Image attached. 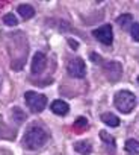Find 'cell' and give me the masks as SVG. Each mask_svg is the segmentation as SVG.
<instances>
[{"mask_svg": "<svg viewBox=\"0 0 139 155\" xmlns=\"http://www.w3.org/2000/svg\"><path fill=\"white\" fill-rule=\"evenodd\" d=\"M48 140V134L41 126H30L23 137V146L29 150H36L42 147Z\"/></svg>", "mask_w": 139, "mask_h": 155, "instance_id": "cell-1", "label": "cell"}, {"mask_svg": "<svg viewBox=\"0 0 139 155\" xmlns=\"http://www.w3.org/2000/svg\"><path fill=\"white\" fill-rule=\"evenodd\" d=\"M113 105L118 111L124 113V114H128L130 111L134 110L136 107V96L127 90H121L115 94L113 97Z\"/></svg>", "mask_w": 139, "mask_h": 155, "instance_id": "cell-2", "label": "cell"}, {"mask_svg": "<svg viewBox=\"0 0 139 155\" xmlns=\"http://www.w3.org/2000/svg\"><path fill=\"white\" fill-rule=\"evenodd\" d=\"M24 99H26V105L33 111V113H41L45 110L47 107V97L41 93H36V91H26L24 94Z\"/></svg>", "mask_w": 139, "mask_h": 155, "instance_id": "cell-3", "label": "cell"}, {"mask_svg": "<svg viewBox=\"0 0 139 155\" xmlns=\"http://www.w3.org/2000/svg\"><path fill=\"white\" fill-rule=\"evenodd\" d=\"M66 71H68L70 76H73V78H83L86 74V65H85L82 58H74V59H71L68 62Z\"/></svg>", "mask_w": 139, "mask_h": 155, "instance_id": "cell-4", "label": "cell"}, {"mask_svg": "<svg viewBox=\"0 0 139 155\" xmlns=\"http://www.w3.org/2000/svg\"><path fill=\"white\" fill-rule=\"evenodd\" d=\"M92 35H94L100 43H103V44H106V46L112 44V41H113V32H112V26H110V25H103V26L94 29Z\"/></svg>", "mask_w": 139, "mask_h": 155, "instance_id": "cell-5", "label": "cell"}, {"mask_svg": "<svg viewBox=\"0 0 139 155\" xmlns=\"http://www.w3.org/2000/svg\"><path fill=\"white\" fill-rule=\"evenodd\" d=\"M45 65H47V58H45V55H44L42 52H36V53L33 55V59H32V73H33V74L42 73L44 68H45Z\"/></svg>", "mask_w": 139, "mask_h": 155, "instance_id": "cell-6", "label": "cell"}, {"mask_svg": "<svg viewBox=\"0 0 139 155\" xmlns=\"http://www.w3.org/2000/svg\"><path fill=\"white\" fill-rule=\"evenodd\" d=\"M106 73H107V78L110 81H116L121 78V64L116 62V61H110L107 62L106 65Z\"/></svg>", "mask_w": 139, "mask_h": 155, "instance_id": "cell-7", "label": "cell"}, {"mask_svg": "<svg viewBox=\"0 0 139 155\" xmlns=\"http://www.w3.org/2000/svg\"><path fill=\"white\" fill-rule=\"evenodd\" d=\"M50 108H51V111H53L54 114H57V116H65V114L70 111V105H68L66 102H63V101H54V102L50 105Z\"/></svg>", "mask_w": 139, "mask_h": 155, "instance_id": "cell-8", "label": "cell"}, {"mask_svg": "<svg viewBox=\"0 0 139 155\" xmlns=\"http://www.w3.org/2000/svg\"><path fill=\"white\" fill-rule=\"evenodd\" d=\"M17 12L21 15V18H24V20H29V18H32L33 15H35V9H33V6H30V5H20L18 8H17Z\"/></svg>", "mask_w": 139, "mask_h": 155, "instance_id": "cell-9", "label": "cell"}, {"mask_svg": "<svg viewBox=\"0 0 139 155\" xmlns=\"http://www.w3.org/2000/svg\"><path fill=\"white\" fill-rule=\"evenodd\" d=\"M124 147H125V152H127L128 155H139V141L130 138V140L125 141Z\"/></svg>", "mask_w": 139, "mask_h": 155, "instance_id": "cell-10", "label": "cell"}, {"mask_svg": "<svg viewBox=\"0 0 139 155\" xmlns=\"http://www.w3.org/2000/svg\"><path fill=\"white\" fill-rule=\"evenodd\" d=\"M101 122H104L107 126H112V128H116L119 125V119L112 114V113H106V114H101Z\"/></svg>", "mask_w": 139, "mask_h": 155, "instance_id": "cell-11", "label": "cell"}, {"mask_svg": "<svg viewBox=\"0 0 139 155\" xmlns=\"http://www.w3.org/2000/svg\"><path fill=\"white\" fill-rule=\"evenodd\" d=\"M74 149H76V152H79L82 155H89L91 153V144L88 141H76Z\"/></svg>", "mask_w": 139, "mask_h": 155, "instance_id": "cell-12", "label": "cell"}, {"mask_svg": "<svg viewBox=\"0 0 139 155\" xmlns=\"http://www.w3.org/2000/svg\"><path fill=\"white\" fill-rule=\"evenodd\" d=\"M116 21H118V25H119L122 29H125V28L131 23V15H130V14H124V15L118 17V18H116Z\"/></svg>", "mask_w": 139, "mask_h": 155, "instance_id": "cell-13", "label": "cell"}, {"mask_svg": "<svg viewBox=\"0 0 139 155\" xmlns=\"http://www.w3.org/2000/svg\"><path fill=\"white\" fill-rule=\"evenodd\" d=\"M3 23H5L6 26H17L18 20L15 18L14 14H6V15L3 17Z\"/></svg>", "mask_w": 139, "mask_h": 155, "instance_id": "cell-14", "label": "cell"}, {"mask_svg": "<svg viewBox=\"0 0 139 155\" xmlns=\"http://www.w3.org/2000/svg\"><path fill=\"white\" fill-rule=\"evenodd\" d=\"M100 137H101V140H103V141H106V143H109V146H110V149L113 150V147H115V141H113V138L110 137V134H107L106 131H101V132H100Z\"/></svg>", "mask_w": 139, "mask_h": 155, "instance_id": "cell-15", "label": "cell"}, {"mask_svg": "<svg viewBox=\"0 0 139 155\" xmlns=\"http://www.w3.org/2000/svg\"><path fill=\"white\" fill-rule=\"evenodd\" d=\"M130 35L134 41H139V23H133L130 28Z\"/></svg>", "mask_w": 139, "mask_h": 155, "instance_id": "cell-16", "label": "cell"}, {"mask_svg": "<svg viewBox=\"0 0 139 155\" xmlns=\"http://www.w3.org/2000/svg\"><path fill=\"white\" fill-rule=\"evenodd\" d=\"M74 126L77 128V129H86V126H88V120L85 119V117H79L77 120H76V123H74Z\"/></svg>", "mask_w": 139, "mask_h": 155, "instance_id": "cell-17", "label": "cell"}, {"mask_svg": "<svg viewBox=\"0 0 139 155\" xmlns=\"http://www.w3.org/2000/svg\"><path fill=\"white\" fill-rule=\"evenodd\" d=\"M14 116H15L17 122H23V120L26 119V114H24V113H21L18 108H14Z\"/></svg>", "mask_w": 139, "mask_h": 155, "instance_id": "cell-18", "label": "cell"}, {"mask_svg": "<svg viewBox=\"0 0 139 155\" xmlns=\"http://www.w3.org/2000/svg\"><path fill=\"white\" fill-rule=\"evenodd\" d=\"M137 82H139V76H137Z\"/></svg>", "mask_w": 139, "mask_h": 155, "instance_id": "cell-19", "label": "cell"}]
</instances>
